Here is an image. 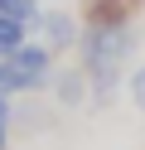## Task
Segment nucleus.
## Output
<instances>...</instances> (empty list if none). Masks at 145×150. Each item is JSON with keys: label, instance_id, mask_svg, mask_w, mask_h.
Segmentation results:
<instances>
[{"label": "nucleus", "instance_id": "20e7f679", "mask_svg": "<svg viewBox=\"0 0 145 150\" xmlns=\"http://www.w3.org/2000/svg\"><path fill=\"white\" fill-rule=\"evenodd\" d=\"M140 10H145V0H77V20L82 24H102V29L135 24Z\"/></svg>", "mask_w": 145, "mask_h": 150}, {"label": "nucleus", "instance_id": "f03ea898", "mask_svg": "<svg viewBox=\"0 0 145 150\" xmlns=\"http://www.w3.org/2000/svg\"><path fill=\"white\" fill-rule=\"evenodd\" d=\"M53 73H58V53L44 49L39 39H29L24 49L0 58V92H10V97H39L44 87H53Z\"/></svg>", "mask_w": 145, "mask_h": 150}, {"label": "nucleus", "instance_id": "423d86ee", "mask_svg": "<svg viewBox=\"0 0 145 150\" xmlns=\"http://www.w3.org/2000/svg\"><path fill=\"white\" fill-rule=\"evenodd\" d=\"M29 39H34V29H29L24 20H15V15H0V58H10L15 49H24Z\"/></svg>", "mask_w": 145, "mask_h": 150}, {"label": "nucleus", "instance_id": "0eeeda50", "mask_svg": "<svg viewBox=\"0 0 145 150\" xmlns=\"http://www.w3.org/2000/svg\"><path fill=\"white\" fill-rule=\"evenodd\" d=\"M0 15H15V20H24L34 29L39 15H44V0H0Z\"/></svg>", "mask_w": 145, "mask_h": 150}, {"label": "nucleus", "instance_id": "f257e3e1", "mask_svg": "<svg viewBox=\"0 0 145 150\" xmlns=\"http://www.w3.org/2000/svg\"><path fill=\"white\" fill-rule=\"evenodd\" d=\"M135 44H140V29L135 24H116V29H102V24H82V39H77V68L92 78V107H111L116 87H126V73L135 68Z\"/></svg>", "mask_w": 145, "mask_h": 150}, {"label": "nucleus", "instance_id": "39448f33", "mask_svg": "<svg viewBox=\"0 0 145 150\" xmlns=\"http://www.w3.org/2000/svg\"><path fill=\"white\" fill-rule=\"evenodd\" d=\"M48 92H53V107H58V111H82V107H92V78H87L77 63L58 68Z\"/></svg>", "mask_w": 145, "mask_h": 150}, {"label": "nucleus", "instance_id": "1a4fd4ad", "mask_svg": "<svg viewBox=\"0 0 145 150\" xmlns=\"http://www.w3.org/2000/svg\"><path fill=\"white\" fill-rule=\"evenodd\" d=\"M0 126L15 131V97H10V92H0Z\"/></svg>", "mask_w": 145, "mask_h": 150}, {"label": "nucleus", "instance_id": "7ed1b4c3", "mask_svg": "<svg viewBox=\"0 0 145 150\" xmlns=\"http://www.w3.org/2000/svg\"><path fill=\"white\" fill-rule=\"evenodd\" d=\"M34 39L44 44V49L53 53H77V39H82V20H77V10H44L34 24Z\"/></svg>", "mask_w": 145, "mask_h": 150}, {"label": "nucleus", "instance_id": "6e6552de", "mask_svg": "<svg viewBox=\"0 0 145 150\" xmlns=\"http://www.w3.org/2000/svg\"><path fill=\"white\" fill-rule=\"evenodd\" d=\"M126 102L145 116V63H135V68L126 73Z\"/></svg>", "mask_w": 145, "mask_h": 150}, {"label": "nucleus", "instance_id": "9d476101", "mask_svg": "<svg viewBox=\"0 0 145 150\" xmlns=\"http://www.w3.org/2000/svg\"><path fill=\"white\" fill-rule=\"evenodd\" d=\"M0 150H10V131L5 126H0Z\"/></svg>", "mask_w": 145, "mask_h": 150}]
</instances>
